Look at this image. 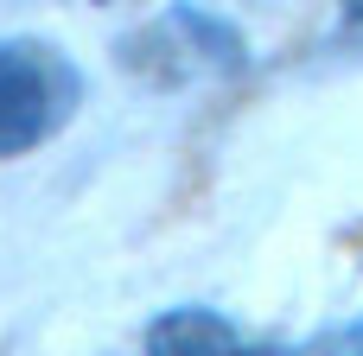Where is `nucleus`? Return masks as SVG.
<instances>
[{
	"mask_svg": "<svg viewBox=\"0 0 363 356\" xmlns=\"http://www.w3.org/2000/svg\"><path fill=\"white\" fill-rule=\"evenodd\" d=\"M83 102L77 64L45 38L0 32V159L45 147Z\"/></svg>",
	"mask_w": 363,
	"mask_h": 356,
	"instance_id": "1",
	"label": "nucleus"
},
{
	"mask_svg": "<svg viewBox=\"0 0 363 356\" xmlns=\"http://www.w3.org/2000/svg\"><path fill=\"white\" fill-rule=\"evenodd\" d=\"M147 356H281V350L249 344V338H242L223 312H211V306H179V312L153 318Z\"/></svg>",
	"mask_w": 363,
	"mask_h": 356,
	"instance_id": "2",
	"label": "nucleus"
},
{
	"mask_svg": "<svg viewBox=\"0 0 363 356\" xmlns=\"http://www.w3.org/2000/svg\"><path fill=\"white\" fill-rule=\"evenodd\" d=\"M345 356H363V331H357V338H351V350H345Z\"/></svg>",
	"mask_w": 363,
	"mask_h": 356,
	"instance_id": "3",
	"label": "nucleus"
}]
</instances>
